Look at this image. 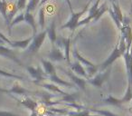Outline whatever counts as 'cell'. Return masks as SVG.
Instances as JSON below:
<instances>
[{"label":"cell","instance_id":"1","mask_svg":"<svg viewBox=\"0 0 132 116\" xmlns=\"http://www.w3.org/2000/svg\"><path fill=\"white\" fill-rule=\"evenodd\" d=\"M126 41H125L124 37L120 35V39L118 42V44H116V46L114 47L113 51L111 52L109 57L103 62L102 64H101L99 66L100 72H102V71L106 70L108 67L111 66L112 64L118 59V58H120L123 55V53L126 52Z\"/></svg>","mask_w":132,"mask_h":116},{"label":"cell","instance_id":"2","mask_svg":"<svg viewBox=\"0 0 132 116\" xmlns=\"http://www.w3.org/2000/svg\"><path fill=\"white\" fill-rule=\"evenodd\" d=\"M90 1L87 3V5L84 6V8H83L81 11L73 12V13H72V16H71L70 19H69L63 26H61V29H70L71 31H72V34L73 33L74 30L78 27V24H79L81 17H82V16L85 14V12L88 10V7H89V6H90Z\"/></svg>","mask_w":132,"mask_h":116},{"label":"cell","instance_id":"3","mask_svg":"<svg viewBox=\"0 0 132 116\" xmlns=\"http://www.w3.org/2000/svg\"><path fill=\"white\" fill-rule=\"evenodd\" d=\"M46 35L47 32L46 30H43L41 33L36 34L35 35L33 36V40L30 43L29 46L26 49V53L27 55H35V53H38V51L40 50V48L42 47L43 44H44V40H45Z\"/></svg>","mask_w":132,"mask_h":116},{"label":"cell","instance_id":"4","mask_svg":"<svg viewBox=\"0 0 132 116\" xmlns=\"http://www.w3.org/2000/svg\"><path fill=\"white\" fill-rule=\"evenodd\" d=\"M110 74H111V66L108 67L106 70L102 71V72H99V74H96L95 76L87 79L86 82L87 83H90V85L96 87V88H101L103 83H106L110 79Z\"/></svg>","mask_w":132,"mask_h":116},{"label":"cell","instance_id":"5","mask_svg":"<svg viewBox=\"0 0 132 116\" xmlns=\"http://www.w3.org/2000/svg\"><path fill=\"white\" fill-rule=\"evenodd\" d=\"M61 70H62V72L66 74V75L70 78L71 81L72 82V83H73L74 85H76L78 88L85 91V89H86V84H87L86 79L76 75V74H73L71 70H65V69H62V68H61Z\"/></svg>","mask_w":132,"mask_h":116},{"label":"cell","instance_id":"6","mask_svg":"<svg viewBox=\"0 0 132 116\" xmlns=\"http://www.w3.org/2000/svg\"><path fill=\"white\" fill-rule=\"evenodd\" d=\"M27 72L29 73V74L32 76V78L35 79V83H39V82L43 81L46 78L45 74L44 73L43 69L41 67H33V66H26V67Z\"/></svg>","mask_w":132,"mask_h":116},{"label":"cell","instance_id":"7","mask_svg":"<svg viewBox=\"0 0 132 116\" xmlns=\"http://www.w3.org/2000/svg\"><path fill=\"white\" fill-rule=\"evenodd\" d=\"M100 2H101V0H97V1L90 6V9H89V11H88V16H87L84 19H82V20H80L79 24H78V27H79V26H84V25H87L90 22H92V19L94 18L95 13L100 6Z\"/></svg>","mask_w":132,"mask_h":116},{"label":"cell","instance_id":"8","mask_svg":"<svg viewBox=\"0 0 132 116\" xmlns=\"http://www.w3.org/2000/svg\"><path fill=\"white\" fill-rule=\"evenodd\" d=\"M70 69L73 74H75L76 75L80 76V77H82L84 79H88V74H87L85 68L82 66L81 63H79L78 61H74L73 63H71L69 65Z\"/></svg>","mask_w":132,"mask_h":116},{"label":"cell","instance_id":"9","mask_svg":"<svg viewBox=\"0 0 132 116\" xmlns=\"http://www.w3.org/2000/svg\"><path fill=\"white\" fill-rule=\"evenodd\" d=\"M72 56H73L74 59H75V61H78L79 63H81V65H82V66L84 67V68H89V67H93V66H95V65H94V64H92L90 61L87 60L86 58H84V57H83L82 55H81V53H79V51H78L76 44L74 45L73 49H72Z\"/></svg>","mask_w":132,"mask_h":116},{"label":"cell","instance_id":"10","mask_svg":"<svg viewBox=\"0 0 132 116\" xmlns=\"http://www.w3.org/2000/svg\"><path fill=\"white\" fill-rule=\"evenodd\" d=\"M48 58L51 62H61L64 60V55L63 52L61 51L58 47L55 45H53L51 48V51L48 53Z\"/></svg>","mask_w":132,"mask_h":116},{"label":"cell","instance_id":"11","mask_svg":"<svg viewBox=\"0 0 132 116\" xmlns=\"http://www.w3.org/2000/svg\"><path fill=\"white\" fill-rule=\"evenodd\" d=\"M41 64H42L43 71H44V73L45 74L46 78H47V76L56 74L55 67L51 61H48V60H45V59H41Z\"/></svg>","mask_w":132,"mask_h":116},{"label":"cell","instance_id":"12","mask_svg":"<svg viewBox=\"0 0 132 116\" xmlns=\"http://www.w3.org/2000/svg\"><path fill=\"white\" fill-rule=\"evenodd\" d=\"M0 55H3V56L7 57V58H9V59L13 60L14 62H15V63H17V64H19V65H22L21 61L17 58L16 56H15V55L14 53V52L12 51L11 49H9V48L6 47V46L0 45Z\"/></svg>","mask_w":132,"mask_h":116},{"label":"cell","instance_id":"13","mask_svg":"<svg viewBox=\"0 0 132 116\" xmlns=\"http://www.w3.org/2000/svg\"><path fill=\"white\" fill-rule=\"evenodd\" d=\"M47 78L51 82H53V83H55L56 85L61 86V87H74L75 86L72 83L67 82L63 79H61L57 74H53V75H51V76H47Z\"/></svg>","mask_w":132,"mask_h":116},{"label":"cell","instance_id":"14","mask_svg":"<svg viewBox=\"0 0 132 116\" xmlns=\"http://www.w3.org/2000/svg\"><path fill=\"white\" fill-rule=\"evenodd\" d=\"M62 49H63L64 60L70 65V52H71V37H63V44H62Z\"/></svg>","mask_w":132,"mask_h":116},{"label":"cell","instance_id":"15","mask_svg":"<svg viewBox=\"0 0 132 116\" xmlns=\"http://www.w3.org/2000/svg\"><path fill=\"white\" fill-rule=\"evenodd\" d=\"M56 25H55V20H53L50 25L49 27L46 29V32H47V36L49 38L50 42L52 44V46L54 45L55 44V41H56V38H57V35H56Z\"/></svg>","mask_w":132,"mask_h":116},{"label":"cell","instance_id":"16","mask_svg":"<svg viewBox=\"0 0 132 116\" xmlns=\"http://www.w3.org/2000/svg\"><path fill=\"white\" fill-rule=\"evenodd\" d=\"M24 22H26L33 29V36L37 34V26L35 23V19L34 17V16L32 15V13L29 12H26L24 13Z\"/></svg>","mask_w":132,"mask_h":116},{"label":"cell","instance_id":"17","mask_svg":"<svg viewBox=\"0 0 132 116\" xmlns=\"http://www.w3.org/2000/svg\"><path fill=\"white\" fill-rule=\"evenodd\" d=\"M38 85L42 87H44L45 89L47 90L51 91V92H54V94H62V96L64 95H67V92H65L64 91H62L58 85L56 84H53V83H38Z\"/></svg>","mask_w":132,"mask_h":116},{"label":"cell","instance_id":"18","mask_svg":"<svg viewBox=\"0 0 132 116\" xmlns=\"http://www.w3.org/2000/svg\"><path fill=\"white\" fill-rule=\"evenodd\" d=\"M20 103L24 105V107H26L27 109L31 110L32 112H36V109H37V107H38V103L34 101V100L30 99L29 97H26L24 99L20 100Z\"/></svg>","mask_w":132,"mask_h":116},{"label":"cell","instance_id":"19","mask_svg":"<svg viewBox=\"0 0 132 116\" xmlns=\"http://www.w3.org/2000/svg\"><path fill=\"white\" fill-rule=\"evenodd\" d=\"M102 102H103L104 104L114 105V106H119V107H120L121 104H122V101H121V99L114 97V96H112L111 94H109L106 98H104V99L102 100Z\"/></svg>","mask_w":132,"mask_h":116},{"label":"cell","instance_id":"20","mask_svg":"<svg viewBox=\"0 0 132 116\" xmlns=\"http://www.w3.org/2000/svg\"><path fill=\"white\" fill-rule=\"evenodd\" d=\"M10 94H19V95H26L28 94H32V92L26 90V89L21 87L18 83H15L13 85L11 89L9 90Z\"/></svg>","mask_w":132,"mask_h":116},{"label":"cell","instance_id":"21","mask_svg":"<svg viewBox=\"0 0 132 116\" xmlns=\"http://www.w3.org/2000/svg\"><path fill=\"white\" fill-rule=\"evenodd\" d=\"M108 9H109V6L106 2L103 3L101 6H99L97 11H96V13H95V16H94V18L92 19V22H97V21L102 17V15H104L105 12L108 11Z\"/></svg>","mask_w":132,"mask_h":116},{"label":"cell","instance_id":"22","mask_svg":"<svg viewBox=\"0 0 132 116\" xmlns=\"http://www.w3.org/2000/svg\"><path fill=\"white\" fill-rule=\"evenodd\" d=\"M0 13L3 16L4 19L7 24V27L9 26L10 23L8 21V15H7V3L6 0H0Z\"/></svg>","mask_w":132,"mask_h":116},{"label":"cell","instance_id":"23","mask_svg":"<svg viewBox=\"0 0 132 116\" xmlns=\"http://www.w3.org/2000/svg\"><path fill=\"white\" fill-rule=\"evenodd\" d=\"M38 23L41 29H44L45 26V7L41 6L38 12Z\"/></svg>","mask_w":132,"mask_h":116},{"label":"cell","instance_id":"24","mask_svg":"<svg viewBox=\"0 0 132 116\" xmlns=\"http://www.w3.org/2000/svg\"><path fill=\"white\" fill-rule=\"evenodd\" d=\"M24 13L18 14V15H17L16 17H15V18H14L13 20L11 21V23H10L9 26H8V31H9V35H11V29H12V27H13L14 26H15V25L19 24V23H21V22H24Z\"/></svg>","mask_w":132,"mask_h":116},{"label":"cell","instance_id":"25","mask_svg":"<svg viewBox=\"0 0 132 116\" xmlns=\"http://www.w3.org/2000/svg\"><path fill=\"white\" fill-rule=\"evenodd\" d=\"M121 101H122V103H128V102L131 101L132 99V86L131 83L129 82H128V88H127V91L125 92L124 96L122 98H120Z\"/></svg>","mask_w":132,"mask_h":116},{"label":"cell","instance_id":"26","mask_svg":"<svg viewBox=\"0 0 132 116\" xmlns=\"http://www.w3.org/2000/svg\"><path fill=\"white\" fill-rule=\"evenodd\" d=\"M112 10H113L114 14L116 15V17H118V19L119 20V22L122 23L123 21V14L122 11H121L120 7H119V5H118L117 3H112Z\"/></svg>","mask_w":132,"mask_h":116},{"label":"cell","instance_id":"27","mask_svg":"<svg viewBox=\"0 0 132 116\" xmlns=\"http://www.w3.org/2000/svg\"><path fill=\"white\" fill-rule=\"evenodd\" d=\"M39 3H40V0H29V2L26 4V12L31 13L32 11H34L36 8V6L39 5Z\"/></svg>","mask_w":132,"mask_h":116},{"label":"cell","instance_id":"28","mask_svg":"<svg viewBox=\"0 0 132 116\" xmlns=\"http://www.w3.org/2000/svg\"><path fill=\"white\" fill-rule=\"evenodd\" d=\"M108 12H109V14H110V17H111L112 20H113L114 23H115V25H116V26H117V28L119 30H120L121 29V23L119 22V20L118 19V17H116V15L114 14V12H113V10H112L111 6H110V7H109Z\"/></svg>","mask_w":132,"mask_h":116},{"label":"cell","instance_id":"29","mask_svg":"<svg viewBox=\"0 0 132 116\" xmlns=\"http://www.w3.org/2000/svg\"><path fill=\"white\" fill-rule=\"evenodd\" d=\"M92 111L96 112V113H98L99 116H119V115H117V114L113 113V112H109V111H104V110H99V111L92 110Z\"/></svg>","mask_w":132,"mask_h":116},{"label":"cell","instance_id":"30","mask_svg":"<svg viewBox=\"0 0 132 116\" xmlns=\"http://www.w3.org/2000/svg\"><path fill=\"white\" fill-rule=\"evenodd\" d=\"M0 74H2V75H4V76H6V77H11V78H15V79L23 80L22 76L16 75V74H11V73H8V72H5V71H3V70H0Z\"/></svg>","mask_w":132,"mask_h":116},{"label":"cell","instance_id":"31","mask_svg":"<svg viewBox=\"0 0 132 116\" xmlns=\"http://www.w3.org/2000/svg\"><path fill=\"white\" fill-rule=\"evenodd\" d=\"M26 3H27V0H18L16 4V10L17 11H20L26 8Z\"/></svg>","mask_w":132,"mask_h":116},{"label":"cell","instance_id":"32","mask_svg":"<svg viewBox=\"0 0 132 116\" xmlns=\"http://www.w3.org/2000/svg\"><path fill=\"white\" fill-rule=\"evenodd\" d=\"M0 116H19V115L12 113V112H2V111H0Z\"/></svg>","mask_w":132,"mask_h":116},{"label":"cell","instance_id":"33","mask_svg":"<svg viewBox=\"0 0 132 116\" xmlns=\"http://www.w3.org/2000/svg\"><path fill=\"white\" fill-rule=\"evenodd\" d=\"M65 2H66V4L68 5L71 13H73V9H72V3H71V0H65Z\"/></svg>","mask_w":132,"mask_h":116},{"label":"cell","instance_id":"34","mask_svg":"<svg viewBox=\"0 0 132 116\" xmlns=\"http://www.w3.org/2000/svg\"><path fill=\"white\" fill-rule=\"evenodd\" d=\"M48 0H40V3H39V6H44V5L47 2Z\"/></svg>","mask_w":132,"mask_h":116},{"label":"cell","instance_id":"35","mask_svg":"<svg viewBox=\"0 0 132 116\" xmlns=\"http://www.w3.org/2000/svg\"><path fill=\"white\" fill-rule=\"evenodd\" d=\"M0 92H8V94H10L9 90H6V89H3V88H0Z\"/></svg>","mask_w":132,"mask_h":116},{"label":"cell","instance_id":"36","mask_svg":"<svg viewBox=\"0 0 132 116\" xmlns=\"http://www.w3.org/2000/svg\"><path fill=\"white\" fill-rule=\"evenodd\" d=\"M31 116H38V114H37L36 112H32V114H31Z\"/></svg>","mask_w":132,"mask_h":116},{"label":"cell","instance_id":"37","mask_svg":"<svg viewBox=\"0 0 132 116\" xmlns=\"http://www.w3.org/2000/svg\"><path fill=\"white\" fill-rule=\"evenodd\" d=\"M5 44V43L3 42V41L1 40V39H0V45H2V44Z\"/></svg>","mask_w":132,"mask_h":116},{"label":"cell","instance_id":"38","mask_svg":"<svg viewBox=\"0 0 132 116\" xmlns=\"http://www.w3.org/2000/svg\"><path fill=\"white\" fill-rule=\"evenodd\" d=\"M110 1H111V3H116L117 0H110Z\"/></svg>","mask_w":132,"mask_h":116},{"label":"cell","instance_id":"39","mask_svg":"<svg viewBox=\"0 0 132 116\" xmlns=\"http://www.w3.org/2000/svg\"><path fill=\"white\" fill-rule=\"evenodd\" d=\"M130 111H131V112H132V108H131V110H130Z\"/></svg>","mask_w":132,"mask_h":116},{"label":"cell","instance_id":"40","mask_svg":"<svg viewBox=\"0 0 132 116\" xmlns=\"http://www.w3.org/2000/svg\"><path fill=\"white\" fill-rule=\"evenodd\" d=\"M131 101H132V99H131Z\"/></svg>","mask_w":132,"mask_h":116},{"label":"cell","instance_id":"41","mask_svg":"<svg viewBox=\"0 0 132 116\" xmlns=\"http://www.w3.org/2000/svg\"><path fill=\"white\" fill-rule=\"evenodd\" d=\"M10 1H11V0H10Z\"/></svg>","mask_w":132,"mask_h":116}]
</instances>
